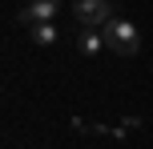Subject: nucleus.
Instances as JSON below:
<instances>
[{
	"label": "nucleus",
	"instance_id": "obj_2",
	"mask_svg": "<svg viewBox=\"0 0 153 149\" xmlns=\"http://www.w3.org/2000/svg\"><path fill=\"white\" fill-rule=\"evenodd\" d=\"M73 16L85 28H105L113 20V4L109 0H73Z\"/></svg>",
	"mask_w": 153,
	"mask_h": 149
},
{
	"label": "nucleus",
	"instance_id": "obj_3",
	"mask_svg": "<svg viewBox=\"0 0 153 149\" xmlns=\"http://www.w3.org/2000/svg\"><path fill=\"white\" fill-rule=\"evenodd\" d=\"M56 8H61V0H28L24 12H20V24H24V28H32V24L56 20Z\"/></svg>",
	"mask_w": 153,
	"mask_h": 149
},
{
	"label": "nucleus",
	"instance_id": "obj_5",
	"mask_svg": "<svg viewBox=\"0 0 153 149\" xmlns=\"http://www.w3.org/2000/svg\"><path fill=\"white\" fill-rule=\"evenodd\" d=\"M56 36H61V32H56V20H45V24H32V28H28V40L40 44V48L56 44Z\"/></svg>",
	"mask_w": 153,
	"mask_h": 149
},
{
	"label": "nucleus",
	"instance_id": "obj_4",
	"mask_svg": "<svg viewBox=\"0 0 153 149\" xmlns=\"http://www.w3.org/2000/svg\"><path fill=\"white\" fill-rule=\"evenodd\" d=\"M76 48H81L85 56H97V53H105V32H97V28H85L81 36H76Z\"/></svg>",
	"mask_w": 153,
	"mask_h": 149
},
{
	"label": "nucleus",
	"instance_id": "obj_1",
	"mask_svg": "<svg viewBox=\"0 0 153 149\" xmlns=\"http://www.w3.org/2000/svg\"><path fill=\"white\" fill-rule=\"evenodd\" d=\"M105 48L117 56H133L141 53V32L133 20H125V16H113V20L105 24Z\"/></svg>",
	"mask_w": 153,
	"mask_h": 149
}]
</instances>
